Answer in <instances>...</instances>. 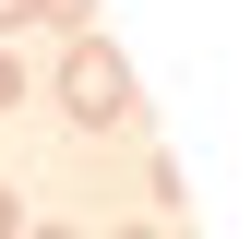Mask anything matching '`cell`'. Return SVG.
I'll use <instances>...</instances> for the list:
<instances>
[{"mask_svg":"<svg viewBox=\"0 0 251 239\" xmlns=\"http://www.w3.org/2000/svg\"><path fill=\"white\" fill-rule=\"evenodd\" d=\"M60 108H72L84 132H108V120H132V60H120L108 36H72V60H60Z\"/></svg>","mask_w":251,"mask_h":239,"instance_id":"obj_1","label":"cell"},{"mask_svg":"<svg viewBox=\"0 0 251 239\" xmlns=\"http://www.w3.org/2000/svg\"><path fill=\"white\" fill-rule=\"evenodd\" d=\"M12 227H24V215H12V179H0V239H12Z\"/></svg>","mask_w":251,"mask_h":239,"instance_id":"obj_5","label":"cell"},{"mask_svg":"<svg viewBox=\"0 0 251 239\" xmlns=\"http://www.w3.org/2000/svg\"><path fill=\"white\" fill-rule=\"evenodd\" d=\"M36 24H60V36H96V0H36Z\"/></svg>","mask_w":251,"mask_h":239,"instance_id":"obj_2","label":"cell"},{"mask_svg":"<svg viewBox=\"0 0 251 239\" xmlns=\"http://www.w3.org/2000/svg\"><path fill=\"white\" fill-rule=\"evenodd\" d=\"M12 239H60V227H12Z\"/></svg>","mask_w":251,"mask_h":239,"instance_id":"obj_6","label":"cell"},{"mask_svg":"<svg viewBox=\"0 0 251 239\" xmlns=\"http://www.w3.org/2000/svg\"><path fill=\"white\" fill-rule=\"evenodd\" d=\"M0 108H24V60L12 48H0Z\"/></svg>","mask_w":251,"mask_h":239,"instance_id":"obj_3","label":"cell"},{"mask_svg":"<svg viewBox=\"0 0 251 239\" xmlns=\"http://www.w3.org/2000/svg\"><path fill=\"white\" fill-rule=\"evenodd\" d=\"M12 24H36V0H0V36H12Z\"/></svg>","mask_w":251,"mask_h":239,"instance_id":"obj_4","label":"cell"}]
</instances>
